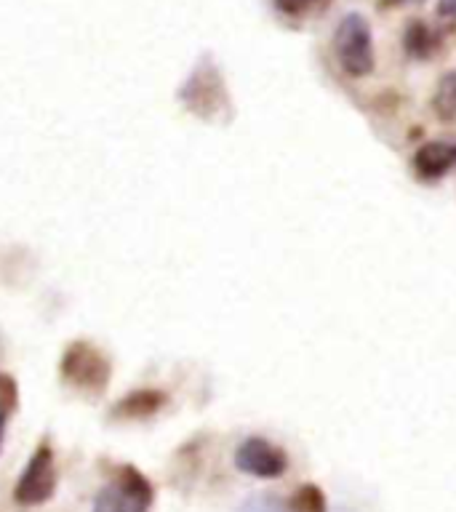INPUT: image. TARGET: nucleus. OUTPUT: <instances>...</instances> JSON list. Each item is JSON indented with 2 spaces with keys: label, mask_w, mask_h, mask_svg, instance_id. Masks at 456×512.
<instances>
[{
  "label": "nucleus",
  "mask_w": 456,
  "mask_h": 512,
  "mask_svg": "<svg viewBox=\"0 0 456 512\" xmlns=\"http://www.w3.org/2000/svg\"><path fill=\"white\" fill-rule=\"evenodd\" d=\"M0 403L3 406H11L14 408L19 403V395H16V384L11 376L0 374Z\"/></svg>",
  "instance_id": "14"
},
{
  "label": "nucleus",
  "mask_w": 456,
  "mask_h": 512,
  "mask_svg": "<svg viewBox=\"0 0 456 512\" xmlns=\"http://www.w3.org/2000/svg\"><path fill=\"white\" fill-rule=\"evenodd\" d=\"M238 512H299L294 502H286L280 496L264 494V496H251L246 502L240 504Z\"/></svg>",
  "instance_id": "11"
},
{
  "label": "nucleus",
  "mask_w": 456,
  "mask_h": 512,
  "mask_svg": "<svg viewBox=\"0 0 456 512\" xmlns=\"http://www.w3.org/2000/svg\"><path fill=\"white\" fill-rule=\"evenodd\" d=\"M456 168V142H427L414 152V171L427 182H435Z\"/></svg>",
  "instance_id": "7"
},
{
  "label": "nucleus",
  "mask_w": 456,
  "mask_h": 512,
  "mask_svg": "<svg viewBox=\"0 0 456 512\" xmlns=\"http://www.w3.org/2000/svg\"><path fill=\"white\" fill-rule=\"evenodd\" d=\"M406 48L408 54L416 56V59H427V56L438 48V38L432 35V30L427 24L414 22L406 30Z\"/></svg>",
  "instance_id": "10"
},
{
  "label": "nucleus",
  "mask_w": 456,
  "mask_h": 512,
  "mask_svg": "<svg viewBox=\"0 0 456 512\" xmlns=\"http://www.w3.org/2000/svg\"><path fill=\"white\" fill-rule=\"evenodd\" d=\"M59 374L75 390L102 392L107 387V382H110L112 366L110 358L96 344L86 342V339H78V342L67 344V350L62 352Z\"/></svg>",
  "instance_id": "2"
},
{
  "label": "nucleus",
  "mask_w": 456,
  "mask_h": 512,
  "mask_svg": "<svg viewBox=\"0 0 456 512\" xmlns=\"http://www.w3.org/2000/svg\"><path fill=\"white\" fill-rule=\"evenodd\" d=\"M438 11L443 16H456V0H438Z\"/></svg>",
  "instance_id": "16"
},
{
  "label": "nucleus",
  "mask_w": 456,
  "mask_h": 512,
  "mask_svg": "<svg viewBox=\"0 0 456 512\" xmlns=\"http://www.w3.org/2000/svg\"><path fill=\"white\" fill-rule=\"evenodd\" d=\"M14 408L11 406H3L0 403V448H3V440H6V424H8V416H11Z\"/></svg>",
  "instance_id": "15"
},
{
  "label": "nucleus",
  "mask_w": 456,
  "mask_h": 512,
  "mask_svg": "<svg viewBox=\"0 0 456 512\" xmlns=\"http://www.w3.org/2000/svg\"><path fill=\"white\" fill-rule=\"evenodd\" d=\"M166 406V392L160 390H134L120 398L112 408V419H147Z\"/></svg>",
  "instance_id": "8"
},
{
  "label": "nucleus",
  "mask_w": 456,
  "mask_h": 512,
  "mask_svg": "<svg viewBox=\"0 0 456 512\" xmlns=\"http://www.w3.org/2000/svg\"><path fill=\"white\" fill-rule=\"evenodd\" d=\"M296 504L299 512H323L326 510V502H323V494H320L318 486H302L296 491V496L291 499Z\"/></svg>",
  "instance_id": "13"
},
{
  "label": "nucleus",
  "mask_w": 456,
  "mask_h": 512,
  "mask_svg": "<svg viewBox=\"0 0 456 512\" xmlns=\"http://www.w3.org/2000/svg\"><path fill=\"white\" fill-rule=\"evenodd\" d=\"M390 3H422V0H390Z\"/></svg>",
  "instance_id": "17"
},
{
  "label": "nucleus",
  "mask_w": 456,
  "mask_h": 512,
  "mask_svg": "<svg viewBox=\"0 0 456 512\" xmlns=\"http://www.w3.org/2000/svg\"><path fill=\"white\" fill-rule=\"evenodd\" d=\"M235 467L254 478H280L288 467V456L270 440L248 438L235 451Z\"/></svg>",
  "instance_id": "6"
},
{
  "label": "nucleus",
  "mask_w": 456,
  "mask_h": 512,
  "mask_svg": "<svg viewBox=\"0 0 456 512\" xmlns=\"http://www.w3.org/2000/svg\"><path fill=\"white\" fill-rule=\"evenodd\" d=\"M328 0H275V8H278L283 16H291V19H302V16H310L315 11L326 6Z\"/></svg>",
  "instance_id": "12"
},
{
  "label": "nucleus",
  "mask_w": 456,
  "mask_h": 512,
  "mask_svg": "<svg viewBox=\"0 0 456 512\" xmlns=\"http://www.w3.org/2000/svg\"><path fill=\"white\" fill-rule=\"evenodd\" d=\"M56 491V462L54 451L43 443L35 448V454L24 467L22 478L14 488L16 504L22 507H38V504L48 502Z\"/></svg>",
  "instance_id": "5"
},
{
  "label": "nucleus",
  "mask_w": 456,
  "mask_h": 512,
  "mask_svg": "<svg viewBox=\"0 0 456 512\" xmlns=\"http://www.w3.org/2000/svg\"><path fill=\"white\" fill-rule=\"evenodd\" d=\"M336 62L352 78H366L374 70V40L371 27L360 14H347L334 32Z\"/></svg>",
  "instance_id": "3"
},
{
  "label": "nucleus",
  "mask_w": 456,
  "mask_h": 512,
  "mask_svg": "<svg viewBox=\"0 0 456 512\" xmlns=\"http://www.w3.org/2000/svg\"><path fill=\"white\" fill-rule=\"evenodd\" d=\"M152 486L136 467H120L115 478L96 494L94 512H147Z\"/></svg>",
  "instance_id": "4"
},
{
  "label": "nucleus",
  "mask_w": 456,
  "mask_h": 512,
  "mask_svg": "<svg viewBox=\"0 0 456 512\" xmlns=\"http://www.w3.org/2000/svg\"><path fill=\"white\" fill-rule=\"evenodd\" d=\"M179 102L184 104V110L203 120H219L230 110V96L224 88L222 72L208 56L200 59L190 78L184 80V86L179 88Z\"/></svg>",
  "instance_id": "1"
},
{
  "label": "nucleus",
  "mask_w": 456,
  "mask_h": 512,
  "mask_svg": "<svg viewBox=\"0 0 456 512\" xmlns=\"http://www.w3.org/2000/svg\"><path fill=\"white\" fill-rule=\"evenodd\" d=\"M432 110L440 120L456 123V72H446L432 94Z\"/></svg>",
  "instance_id": "9"
}]
</instances>
